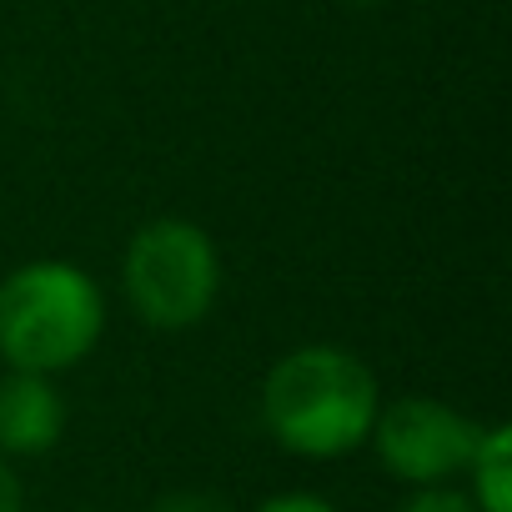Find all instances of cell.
Returning <instances> with one entry per match:
<instances>
[{
  "label": "cell",
  "instance_id": "9c48e42d",
  "mask_svg": "<svg viewBox=\"0 0 512 512\" xmlns=\"http://www.w3.org/2000/svg\"><path fill=\"white\" fill-rule=\"evenodd\" d=\"M251 512H337L322 492H302V487H292V492H272V497H262Z\"/></svg>",
  "mask_w": 512,
  "mask_h": 512
},
{
  "label": "cell",
  "instance_id": "6da1fadb",
  "mask_svg": "<svg viewBox=\"0 0 512 512\" xmlns=\"http://www.w3.org/2000/svg\"><path fill=\"white\" fill-rule=\"evenodd\" d=\"M377 407V372L337 342L292 347L262 377V427L282 452L307 462H337L367 447Z\"/></svg>",
  "mask_w": 512,
  "mask_h": 512
},
{
  "label": "cell",
  "instance_id": "8fae6325",
  "mask_svg": "<svg viewBox=\"0 0 512 512\" xmlns=\"http://www.w3.org/2000/svg\"><path fill=\"white\" fill-rule=\"evenodd\" d=\"M342 6H357V11H372V6H387V0H342Z\"/></svg>",
  "mask_w": 512,
  "mask_h": 512
},
{
  "label": "cell",
  "instance_id": "277c9868",
  "mask_svg": "<svg viewBox=\"0 0 512 512\" xmlns=\"http://www.w3.org/2000/svg\"><path fill=\"white\" fill-rule=\"evenodd\" d=\"M482 437V422L467 417L452 402L437 397H397L377 407L367 447L377 452L382 472H392L407 487H447L467 472L472 447Z\"/></svg>",
  "mask_w": 512,
  "mask_h": 512
},
{
  "label": "cell",
  "instance_id": "8992f818",
  "mask_svg": "<svg viewBox=\"0 0 512 512\" xmlns=\"http://www.w3.org/2000/svg\"><path fill=\"white\" fill-rule=\"evenodd\" d=\"M462 477L477 512H512V427L507 422H482V437Z\"/></svg>",
  "mask_w": 512,
  "mask_h": 512
},
{
  "label": "cell",
  "instance_id": "7a4b0ae2",
  "mask_svg": "<svg viewBox=\"0 0 512 512\" xmlns=\"http://www.w3.org/2000/svg\"><path fill=\"white\" fill-rule=\"evenodd\" d=\"M106 332L101 282L61 256H41L0 282V362L11 372L61 377L81 367Z\"/></svg>",
  "mask_w": 512,
  "mask_h": 512
},
{
  "label": "cell",
  "instance_id": "ba28073f",
  "mask_svg": "<svg viewBox=\"0 0 512 512\" xmlns=\"http://www.w3.org/2000/svg\"><path fill=\"white\" fill-rule=\"evenodd\" d=\"M397 512H477V507H472V497L462 487L447 482V487H412V497Z\"/></svg>",
  "mask_w": 512,
  "mask_h": 512
},
{
  "label": "cell",
  "instance_id": "30bf717a",
  "mask_svg": "<svg viewBox=\"0 0 512 512\" xmlns=\"http://www.w3.org/2000/svg\"><path fill=\"white\" fill-rule=\"evenodd\" d=\"M0 512H26V482L6 452H0Z\"/></svg>",
  "mask_w": 512,
  "mask_h": 512
},
{
  "label": "cell",
  "instance_id": "52a82bcc",
  "mask_svg": "<svg viewBox=\"0 0 512 512\" xmlns=\"http://www.w3.org/2000/svg\"><path fill=\"white\" fill-rule=\"evenodd\" d=\"M151 512H236V502L211 487H171L151 502Z\"/></svg>",
  "mask_w": 512,
  "mask_h": 512
},
{
  "label": "cell",
  "instance_id": "3957f363",
  "mask_svg": "<svg viewBox=\"0 0 512 512\" xmlns=\"http://www.w3.org/2000/svg\"><path fill=\"white\" fill-rule=\"evenodd\" d=\"M121 292L141 327L191 332L221 297V251L206 226L186 216H156L131 231L121 256Z\"/></svg>",
  "mask_w": 512,
  "mask_h": 512
},
{
  "label": "cell",
  "instance_id": "5b68a950",
  "mask_svg": "<svg viewBox=\"0 0 512 512\" xmlns=\"http://www.w3.org/2000/svg\"><path fill=\"white\" fill-rule=\"evenodd\" d=\"M66 432V397L56 377L41 372H11L0 377V452L16 457H46Z\"/></svg>",
  "mask_w": 512,
  "mask_h": 512
}]
</instances>
